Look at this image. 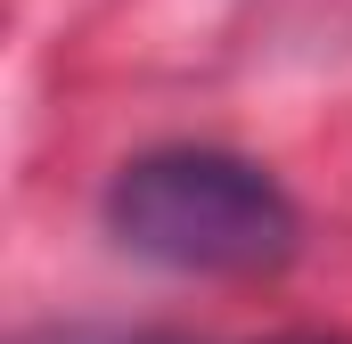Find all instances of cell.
<instances>
[{
	"instance_id": "cell-2",
	"label": "cell",
	"mask_w": 352,
	"mask_h": 344,
	"mask_svg": "<svg viewBox=\"0 0 352 344\" xmlns=\"http://www.w3.org/2000/svg\"><path fill=\"white\" fill-rule=\"evenodd\" d=\"M263 344H344V336H320V328H295V336H263Z\"/></svg>"
},
{
	"instance_id": "cell-3",
	"label": "cell",
	"mask_w": 352,
	"mask_h": 344,
	"mask_svg": "<svg viewBox=\"0 0 352 344\" xmlns=\"http://www.w3.org/2000/svg\"><path fill=\"white\" fill-rule=\"evenodd\" d=\"M50 344H148V336H50Z\"/></svg>"
},
{
	"instance_id": "cell-1",
	"label": "cell",
	"mask_w": 352,
	"mask_h": 344,
	"mask_svg": "<svg viewBox=\"0 0 352 344\" xmlns=\"http://www.w3.org/2000/svg\"><path fill=\"white\" fill-rule=\"evenodd\" d=\"M107 238L180 279H263L295 255V197L230 148H148L107 180Z\"/></svg>"
}]
</instances>
